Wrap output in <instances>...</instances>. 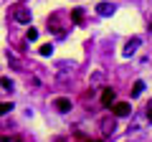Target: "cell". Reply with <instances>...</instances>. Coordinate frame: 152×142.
I'll use <instances>...</instances> for the list:
<instances>
[{
  "label": "cell",
  "mask_w": 152,
  "mask_h": 142,
  "mask_svg": "<svg viewBox=\"0 0 152 142\" xmlns=\"http://www.w3.org/2000/svg\"><path fill=\"white\" fill-rule=\"evenodd\" d=\"M109 107H112V114H114V117H127V114L132 112L129 102H112Z\"/></svg>",
  "instance_id": "6da1fadb"
},
{
  "label": "cell",
  "mask_w": 152,
  "mask_h": 142,
  "mask_svg": "<svg viewBox=\"0 0 152 142\" xmlns=\"http://www.w3.org/2000/svg\"><path fill=\"white\" fill-rule=\"evenodd\" d=\"M53 107H56L58 112H64V114H66V112H71V99H66V97H58V99L53 102Z\"/></svg>",
  "instance_id": "7a4b0ae2"
},
{
  "label": "cell",
  "mask_w": 152,
  "mask_h": 142,
  "mask_svg": "<svg viewBox=\"0 0 152 142\" xmlns=\"http://www.w3.org/2000/svg\"><path fill=\"white\" fill-rule=\"evenodd\" d=\"M102 130H104V135H112V132L117 130V124H114V114H112V117H104V119H102Z\"/></svg>",
  "instance_id": "3957f363"
},
{
  "label": "cell",
  "mask_w": 152,
  "mask_h": 142,
  "mask_svg": "<svg viewBox=\"0 0 152 142\" xmlns=\"http://www.w3.org/2000/svg\"><path fill=\"white\" fill-rule=\"evenodd\" d=\"M13 18H15L18 23H31V10H28V8H18Z\"/></svg>",
  "instance_id": "277c9868"
},
{
  "label": "cell",
  "mask_w": 152,
  "mask_h": 142,
  "mask_svg": "<svg viewBox=\"0 0 152 142\" xmlns=\"http://www.w3.org/2000/svg\"><path fill=\"white\" fill-rule=\"evenodd\" d=\"M140 43H142V38H137V36H134V38H132L129 43L124 46V56H132V53H134L137 48H140Z\"/></svg>",
  "instance_id": "5b68a950"
},
{
  "label": "cell",
  "mask_w": 152,
  "mask_h": 142,
  "mask_svg": "<svg viewBox=\"0 0 152 142\" xmlns=\"http://www.w3.org/2000/svg\"><path fill=\"white\" fill-rule=\"evenodd\" d=\"M112 102H114V89H104V91H102V104L109 107Z\"/></svg>",
  "instance_id": "8992f818"
},
{
  "label": "cell",
  "mask_w": 152,
  "mask_h": 142,
  "mask_svg": "<svg viewBox=\"0 0 152 142\" xmlns=\"http://www.w3.org/2000/svg\"><path fill=\"white\" fill-rule=\"evenodd\" d=\"M112 10H114V5H109V3H99V5H96L99 15H112Z\"/></svg>",
  "instance_id": "52a82bcc"
},
{
  "label": "cell",
  "mask_w": 152,
  "mask_h": 142,
  "mask_svg": "<svg viewBox=\"0 0 152 142\" xmlns=\"http://www.w3.org/2000/svg\"><path fill=\"white\" fill-rule=\"evenodd\" d=\"M71 20H74V23H81L84 20V10H81V8H74V10H71Z\"/></svg>",
  "instance_id": "ba28073f"
},
{
  "label": "cell",
  "mask_w": 152,
  "mask_h": 142,
  "mask_svg": "<svg viewBox=\"0 0 152 142\" xmlns=\"http://www.w3.org/2000/svg\"><path fill=\"white\" fill-rule=\"evenodd\" d=\"M142 91H145V81H134V86H132V97H140Z\"/></svg>",
  "instance_id": "9c48e42d"
},
{
  "label": "cell",
  "mask_w": 152,
  "mask_h": 142,
  "mask_svg": "<svg viewBox=\"0 0 152 142\" xmlns=\"http://www.w3.org/2000/svg\"><path fill=\"white\" fill-rule=\"evenodd\" d=\"M10 109H13V104H10V102H0V117H3V114H8Z\"/></svg>",
  "instance_id": "30bf717a"
},
{
  "label": "cell",
  "mask_w": 152,
  "mask_h": 142,
  "mask_svg": "<svg viewBox=\"0 0 152 142\" xmlns=\"http://www.w3.org/2000/svg\"><path fill=\"white\" fill-rule=\"evenodd\" d=\"M51 51H53V46H51V43H43V46H41V56H51Z\"/></svg>",
  "instance_id": "8fae6325"
},
{
  "label": "cell",
  "mask_w": 152,
  "mask_h": 142,
  "mask_svg": "<svg viewBox=\"0 0 152 142\" xmlns=\"http://www.w3.org/2000/svg\"><path fill=\"white\" fill-rule=\"evenodd\" d=\"M26 36H28V41H36V38H38V31H36V28H28Z\"/></svg>",
  "instance_id": "7c38bea8"
},
{
  "label": "cell",
  "mask_w": 152,
  "mask_h": 142,
  "mask_svg": "<svg viewBox=\"0 0 152 142\" xmlns=\"http://www.w3.org/2000/svg\"><path fill=\"white\" fill-rule=\"evenodd\" d=\"M0 84H3V89H8V91L13 89V81H10V79H0Z\"/></svg>",
  "instance_id": "4fadbf2b"
},
{
  "label": "cell",
  "mask_w": 152,
  "mask_h": 142,
  "mask_svg": "<svg viewBox=\"0 0 152 142\" xmlns=\"http://www.w3.org/2000/svg\"><path fill=\"white\" fill-rule=\"evenodd\" d=\"M147 117H150V119H152V104H150V107H147Z\"/></svg>",
  "instance_id": "5bb4252c"
},
{
  "label": "cell",
  "mask_w": 152,
  "mask_h": 142,
  "mask_svg": "<svg viewBox=\"0 0 152 142\" xmlns=\"http://www.w3.org/2000/svg\"><path fill=\"white\" fill-rule=\"evenodd\" d=\"M150 28H152V26H150Z\"/></svg>",
  "instance_id": "9a60e30c"
}]
</instances>
